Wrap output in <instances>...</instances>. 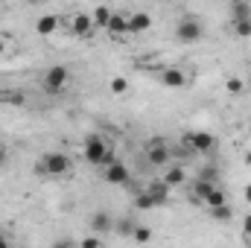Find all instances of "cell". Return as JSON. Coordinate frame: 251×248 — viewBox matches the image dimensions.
<instances>
[{
	"label": "cell",
	"mask_w": 251,
	"mask_h": 248,
	"mask_svg": "<svg viewBox=\"0 0 251 248\" xmlns=\"http://www.w3.org/2000/svg\"><path fill=\"white\" fill-rule=\"evenodd\" d=\"M82 155H85V161L88 164H94V167H105V164H111L114 161V155H111V143L102 137V134H91L88 140H85V149H82Z\"/></svg>",
	"instance_id": "1"
},
{
	"label": "cell",
	"mask_w": 251,
	"mask_h": 248,
	"mask_svg": "<svg viewBox=\"0 0 251 248\" xmlns=\"http://www.w3.org/2000/svg\"><path fill=\"white\" fill-rule=\"evenodd\" d=\"M70 167L73 164L64 152H47L38 161V173H44V175H64V173H70Z\"/></svg>",
	"instance_id": "2"
},
{
	"label": "cell",
	"mask_w": 251,
	"mask_h": 248,
	"mask_svg": "<svg viewBox=\"0 0 251 248\" xmlns=\"http://www.w3.org/2000/svg\"><path fill=\"white\" fill-rule=\"evenodd\" d=\"M201 35H204V26H201V21L196 15H187V18H181L176 24V38L184 41V44H196Z\"/></svg>",
	"instance_id": "3"
},
{
	"label": "cell",
	"mask_w": 251,
	"mask_h": 248,
	"mask_svg": "<svg viewBox=\"0 0 251 248\" xmlns=\"http://www.w3.org/2000/svg\"><path fill=\"white\" fill-rule=\"evenodd\" d=\"M102 181L105 184H114V187H126L131 181V173H128V167H126L123 161H111V164H105L102 167Z\"/></svg>",
	"instance_id": "4"
},
{
	"label": "cell",
	"mask_w": 251,
	"mask_h": 248,
	"mask_svg": "<svg viewBox=\"0 0 251 248\" xmlns=\"http://www.w3.org/2000/svg\"><path fill=\"white\" fill-rule=\"evenodd\" d=\"M170 158H173L170 146H167L161 137H152L149 146H146V161H149L152 167H170Z\"/></svg>",
	"instance_id": "5"
},
{
	"label": "cell",
	"mask_w": 251,
	"mask_h": 248,
	"mask_svg": "<svg viewBox=\"0 0 251 248\" xmlns=\"http://www.w3.org/2000/svg\"><path fill=\"white\" fill-rule=\"evenodd\" d=\"M67 79H70V70H67L64 64L47 67V73H44V88H47V94H59V91H64Z\"/></svg>",
	"instance_id": "6"
},
{
	"label": "cell",
	"mask_w": 251,
	"mask_h": 248,
	"mask_svg": "<svg viewBox=\"0 0 251 248\" xmlns=\"http://www.w3.org/2000/svg\"><path fill=\"white\" fill-rule=\"evenodd\" d=\"M181 140H184V146L193 149V152H210L216 146V137L210 131H187Z\"/></svg>",
	"instance_id": "7"
},
{
	"label": "cell",
	"mask_w": 251,
	"mask_h": 248,
	"mask_svg": "<svg viewBox=\"0 0 251 248\" xmlns=\"http://www.w3.org/2000/svg\"><path fill=\"white\" fill-rule=\"evenodd\" d=\"M91 234L102 237V234H114V216L108 210H97L91 216Z\"/></svg>",
	"instance_id": "8"
},
{
	"label": "cell",
	"mask_w": 251,
	"mask_h": 248,
	"mask_svg": "<svg viewBox=\"0 0 251 248\" xmlns=\"http://www.w3.org/2000/svg\"><path fill=\"white\" fill-rule=\"evenodd\" d=\"M91 29H94V21H91L88 12H76V15L70 18V32H73V35L85 38V35H91Z\"/></svg>",
	"instance_id": "9"
},
{
	"label": "cell",
	"mask_w": 251,
	"mask_h": 248,
	"mask_svg": "<svg viewBox=\"0 0 251 248\" xmlns=\"http://www.w3.org/2000/svg\"><path fill=\"white\" fill-rule=\"evenodd\" d=\"M161 82H164L167 88H184V85H187V76H184L181 67H164V70H161Z\"/></svg>",
	"instance_id": "10"
},
{
	"label": "cell",
	"mask_w": 251,
	"mask_h": 248,
	"mask_svg": "<svg viewBox=\"0 0 251 248\" xmlns=\"http://www.w3.org/2000/svg\"><path fill=\"white\" fill-rule=\"evenodd\" d=\"M167 187H181L187 181V173H184V167L181 164H170L167 170H164V178H161Z\"/></svg>",
	"instance_id": "11"
},
{
	"label": "cell",
	"mask_w": 251,
	"mask_h": 248,
	"mask_svg": "<svg viewBox=\"0 0 251 248\" xmlns=\"http://www.w3.org/2000/svg\"><path fill=\"white\" fill-rule=\"evenodd\" d=\"M152 26V15L149 12H134L128 15V32H146Z\"/></svg>",
	"instance_id": "12"
},
{
	"label": "cell",
	"mask_w": 251,
	"mask_h": 248,
	"mask_svg": "<svg viewBox=\"0 0 251 248\" xmlns=\"http://www.w3.org/2000/svg\"><path fill=\"white\" fill-rule=\"evenodd\" d=\"M59 24H62L59 15H41V18L35 21V32H38V35H53V32L59 29Z\"/></svg>",
	"instance_id": "13"
},
{
	"label": "cell",
	"mask_w": 251,
	"mask_h": 248,
	"mask_svg": "<svg viewBox=\"0 0 251 248\" xmlns=\"http://www.w3.org/2000/svg\"><path fill=\"white\" fill-rule=\"evenodd\" d=\"M146 193H149V196L155 198V204H158V207L170 201V187L164 184V181H152V184L146 187Z\"/></svg>",
	"instance_id": "14"
},
{
	"label": "cell",
	"mask_w": 251,
	"mask_h": 248,
	"mask_svg": "<svg viewBox=\"0 0 251 248\" xmlns=\"http://www.w3.org/2000/svg\"><path fill=\"white\" fill-rule=\"evenodd\" d=\"M111 18H114V12H111L108 6H97V9L91 12V21H94V29H97V26H102V29H108V24H111Z\"/></svg>",
	"instance_id": "15"
},
{
	"label": "cell",
	"mask_w": 251,
	"mask_h": 248,
	"mask_svg": "<svg viewBox=\"0 0 251 248\" xmlns=\"http://www.w3.org/2000/svg\"><path fill=\"white\" fill-rule=\"evenodd\" d=\"M201 204L213 210V207H222V204H228V196H225V190H222V187L216 184L213 190H210V193H207V198H204Z\"/></svg>",
	"instance_id": "16"
},
{
	"label": "cell",
	"mask_w": 251,
	"mask_h": 248,
	"mask_svg": "<svg viewBox=\"0 0 251 248\" xmlns=\"http://www.w3.org/2000/svg\"><path fill=\"white\" fill-rule=\"evenodd\" d=\"M231 21H251V3L234 0L231 3Z\"/></svg>",
	"instance_id": "17"
},
{
	"label": "cell",
	"mask_w": 251,
	"mask_h": 248,
	"mask_svg": "<svg viewBox=\"0 0 251 248\" xmlns=\"http://www.w3.org/2000/svg\"><path fill=\"white\" fill-rule=\"evenodd\" d=\"M108 32H114V35H126V32H128V15L114 12V18H111V24H108Z\"/></svg>",
	"instance_id": "18"
},
{
	"label": "cell",
	"mask_w": 251,
	"mask_h": 248,
	"mask_svg": "<svg viewBox=\"0 0 251 248\" xmlns=\"http://www.w3.org/2000/svg\"><path fill=\"white\" fill-rule=\"evenodd\" d=\"M134 228H137V225H134V222H131V219H114V234H117V237H131V234H134Z\"/></svg>",
	"instance_id": "19"
},
{
	"label": "cell",
	"mask_w": 251,
	"mask_h": 248,
	"mask_svg": "<svg viewBox=\"0 0 251 248\" xmlns=\"http://www.w3.org/2000/svg\"><path fill=\"white\" fill-rule=\"evenodd\" d=\"M134 207H137V210H152V207H158V204H155V198H152V196L143 190V193H137V198H134Z\"/></svg>",
	"instance_id": "20"
},
{
	"label": "cell",
	"mask_w": 251,
	"mask_h": 248,
	"mask_svg": "<svg viewBox=\"0 0 251 248\" xmlns=\"http://www.w3.org/2000/svg\"><path fill=\"white\" fill-rule=\"evenodd\" d=\"M210 216H213L216 222H231V219H234V210H231L228 204H222V207H213Z\"/></svg>",
	"instance_id": "21"
},
{
	"label": "cell",
	"mask_w": 251,
	"mask_h": 248,
	"mask_svg": "<svg viewBox=\"0 0 251 248\" xmlns=\"http://www.w3.org/2000/svg\"><path fill=\"white\" fill-rule=\"evenodd\" d=\"M131 240H134V243H140V246H146V243L152 240V228L137 225V228H134V234H131Z\"/></svg>",
	"instance_id": "22"
},
{
	"label": "cell",
	"mask_w": 251,
	"mask_h": 248,
	"mask_svg": "<svg viewBox=\"0 0 251 248\" xmlns=\"http://www.w3.org/2000/svg\"><path fill=\"white\" fill-rule=\"evenodd\" d=\"M0 99L3 102H12V105H24L26 102V97L21 91H0Z\"/></svg>",
	"instance_id": "23"
},
{
	"label": "cell",
	"mask_w": 251,
	"mask_h": 248,
	"mask_svg": "<svg viewBox=\"0 0 251 248\" xmlns=\"http://www.w3.org/2000/svg\"><path fill=\"white\" fill-rule=\"evenodd\" d=\"M237 38H251V21H231Z\"/></svg>",
	"instance_id": "24"
},
{
	"label": "cell",
	"mask_w": 251,
	"mask_h": 248,
	"mask_svg": "<svg viewBox=\"0 0 251 248\" xmlns=\"http://www.w3.org/2000/svg\"><path fill=\"white\" fill-rule=\"evenodd\" d=\"M79 248H102V240H100L97 234H91V237H82V240H79Z\"/></svg>",
	"instance_id": "25"
},
{
	"label": "cell",
	"mask_w": 251,
	"mask_h": 248,
	"mask_svg": "<svg viewBox=\"0 0 251 248\" xmlns=\"http://www.w3.org/2000/svg\"><path fill=\"white\" fill-rule=\"evenodd\" d=\"M126 91H128V82L123 76H114L111 79V94H126Z\"/></svg>",
	"instance_id": "26"
},
{
	"label": "cell",
	"mask_w": 251,
	"mask_h": 248,
	"mask_svg": "<svg viewBox=\"0 0 251 248\" xmlns=\"http://www.w3.org/2000/svg\"><path fill=\"white\" fill-rule=\"evenodd\" d=\"M50 248H79V243H76V240H67V237H62V240H56Z\"/></svg>",
	"instance_id": "27"
},
{
	"label": "cell",
	"mask_w": 251,
	"mask_h": 248,
	"mask_svg": "<svg viewBox=\"0 0 251 248\" xmlns=\"http://www.w3.org/2000/svg\"><path fill=\"white\" fill-rule=\"evenodd\" d=\"M228 94H243V82L240 79H228Z\"/></svg>",
	"instance_id": "28"
},
{
	"label": "cell",
	"mask_w": 251,
	"mask_h": 248,
	"mask_svg": "<svg viewBox=\"0 0 251 248\" xmlns=\"http://www.w3.org/2000/svg\"><path fill=\"white\" fill-rule=\"evenodd\" d=\"M243 237H251V213L243 216Z\"/></svg>",
	"instance_id": "29"
},
{
	"label": "cell",
	"mask_w": 251,
	"mask_h": 248,
	"mask_svg": "<svg viewBox=\"0 0 251 248\" xmlns=\"http://www.w3.org/2000/svg\"><path fill=\"white\" fill-rule=\"evenodd\" d=\"M0 248H12V243H9V240H6L3 234H0Z\"/></svg>",
	"instance_id": "30"
},
{
	"label": "cell",
	"mask_w": 251,
	"mask_h": 248,
	"mask_svg": "<svg viewBox=\"0 0 251 248\" xmlns=\"http://www.w3.org/2000/svg\"><path fill=\"white\" fill-rule=\"evenodd\" d=\"M243 193H246V201L251 204V184H246V190H243Z\"/></svg>",
	"instance_id": "31"
},
{
	"label": "cell",
	"mask_w": 251,
	"mask_h": 248,
	"mask_svg": "<svg viewBox=\"0 0 251 248\" xmlns=\"http://www.w3.org/2000/svg\"><path fill=\"white\" fill-rule=\"evenodd\" d=\"M3 53H6V41L0 38V56H3Z\"/></svg>",
	"instance_id": "32"
},
{
	"label": "cell",
	"mask_w": 251,
	"mask_h": 248,
	"mask_svg": "<svg viewBox=\"0 0 251 248\" xmlns=\"http://www.w3.org/2000/svg\"><path fill=\"white\" fill-rule=\"evenodd\" d=\"M3 161H6V149L0 146V164H3Z\"/></svg>",
	"instance_id": "33"
},
{
	"label": "cell",
	"mask_w": 251,
	"mask_h": 248,
	"mask_svg": "<svg viewBox=\"0 0 251 248\" xmlns=\"http://www.w3.org/2000/svg\"><path fill=\"white\" fill-rule=\"evenodd\" d=\"M246 164L251 167V152H246Z\"/></svg>",
	"instance_id": "34"
},
{
	"label": "cell",
	"mask_w": 251,
	"mask_h": 248,
	"mask_svg": "<svg viewBox=\"0 0 251 248\" xmlns=\"http://www.w3.org/2000/svg\"><path fill=\"white\" fill-rule=\"evenodd\" d=\"M246 248H251V237H246Z\"/></svg>",
	"instance_id": "35"
},
{
	"label": "cell",
	"mask_w": 251,
	"mask_h": 248,
	"mask_svg": "<svg viewBox=\"0 0 251 248\" xmlns=\"http://www.w3.org/2000/svg\"><path fill=\"white\" fill-rule=\"evenodd\" d=\"M249 134H251V123H249Z\"/></svg>",
	"instance_id": "36"
}]
</instances>
